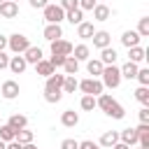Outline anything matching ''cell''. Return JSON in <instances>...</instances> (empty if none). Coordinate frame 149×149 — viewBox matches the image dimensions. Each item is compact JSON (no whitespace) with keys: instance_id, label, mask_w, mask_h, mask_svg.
<instances>
[{"instance_id":"1","label":"cell","mask_w":149,"mask_h":149,"mask_svg":"<svg viewBox=\"0 0 149 149\" xmlns=\"http://www.w3.org/2000/svg\"><path fill=\"white\" fill-rule=\"evenodd\" d=\"M63 79H65V74H58V72L47 77V84H44V100L47 102L56 105L63 98Z\"/></svg>"},{"instance_id":"2","label":"cell","mask_w":149,"mask_h":149,"mask_svg":"<svg viewBox=\"0 0 149 149\" xmlns=\"http://www.w3.org/2000/svg\"><path fill=\"white\" fill-rule=\"evenodd\" d=\"M100 81H102V86L105 88H119V84H121V70L116 68V65H105L102 68V72H100Z\"/></svg>"},{"instance_id":"3","label":"cell","mask_w":149,"mask_h":149,"mask_svg":"<svg viewBox=\"0 0 149 149\" xmlns=\"http://www.w3.org/2000/svg\"><path fill=\"white\" fill-rule=\"evenodd\" d=\"M28 47H30V40L26 35H21V33H14V35L7 37V49L12 54H23Z\"/></svg>"},{"instance_id":"4","label":"cell","mask_w":149,"mask_h":149,"mask_svg":"<svg viewBox=\"0 0 149 149\" xmlns=\"http://www.w3.org/2000/svg\"><path fill=\"white\" fill-rule=\"evenodd\" d=\"M81 93H86V95H100L102 91H105V86H102V81L100 79H95V77H88V79H84V81H79V86H77Z\"/></svg>"},{"instance_id":"5","label":"cell","mask_w":149,"mask_h":149,"mask_svg":"<svg viewBox=\"0 0 149 149\" xmlns=\"http://www.w3.org/2000/svg\"><path fill=\"white\" fill-rule=\"evenodd\" d=\"M42 12H44V21L47 23H61L65 19V9L61 5H47Z\"/></svg>"},{"instance_id":"6","label":"cell","mask_w":149,"mask_h":149,"mask_svg":"<svg viewBox=\"0 0 149 149\" xmlns=\"http://www.w3.org/2000/svg\"><path fill=\"white\" fill-rule=\"evenodd\" d=\"M0 93H2V98H7V100H14V98L21 93V88H19V84H16L14 79H7V81H2V86H0Z\"/></svg>"},{"instance_id":"7","label":"cell","mask_w":149,"mask_h":149,"mask_svg":"<svg viewBox=\"0 0 149 149\" xmlns=\"http://www.w3.org/2000/svg\"><path fill=\"white\" fill-rule=\"evenodd\" d=\"M0 16H5V19H16V16H19V2H14V0L0 2Z\"/></svg>"},{"instance_id":"8","label":"cell","mask_w":149,"mask_h":149,"mask_svg":"<svg viewBox=\"0 0 149 149\" xmlns=\"http://www.w3.org/2000/svg\"><path fill=\"white\" fill-rule=\"evenodd\" d=\"M51 54L70 56V54H72V42H68V40H54V42H51Z\"/></svg>"},{"instance_id":"9","label":"cell","mask_w":149,"mask_h":149,"mask_svg":"<svg viewBox=\"0 0 149 149\" xmlns=\"http://www.w3.org/2000/svg\"><path fill=\"white\" fill-rule=\"evenodd\" d=\"M44 40H49V42H54V40H61L63 37V28H61V23H47V28H44Z\"/></svg>"},{"instance_id":"10","label":"cell","mask_w":149,"mask_h":149,"mask_svg":"<svg viewBox=\"0 0 149 149\" xmlns=\"http://www.w3.org/2000/svg\"><path fill=\"white\" fill-rule=\"evenodd\" d=\"M91 40H93V47H95V49H105V47H109V42H112V37H109L107 30H95Z\"/></svg>"},{"instance_id":"11","label":"cell","mask_w":149,"mask_h":149,"mask_svg":"<svg viewBox=\"0 0 149 149\" xmlns=\"http://www.w3.org/2000/svg\"><path fill=\"white\" fill-rule=\"evenodd\" d=\"M14 74H21L26 68H28V63H26V58H23V54H16V56H12L9 58V65H7Z\"/></svg>"},{"instance_id":"12","label":"cell","mask_w":149,"mask_h":149,"mask_svg":"<svg viewBox=\"0 0 149 149\" xmlns=\"http://www.w3.org/2000/svg\"><path fill=\"white\" fill-rule=\"evenodd\" d=\"M140 35H137V30H126L123 35H121V44L126 47V49H130V47H137L140 44Z\"/></svg>"},{"instance_id":"13","label":"cell","mask_w":149,"mask_h":149,"mask_svg":"<svg viewBox=\"0 0 149 149\" xmlns=\"http://www.w3.org/2000/svg\"><path fill=\"white\" fill-rule=\"evenodd\" d=\"M61 123H63L65 128H74V126L79 123V114H77L74 109H65V112L61 114Z\"/></svg>"},{"instance_id":"14","label":"cell","mask_w":149,"mask_h":149,"mask_svg":"<svg viewBox=\"0 0 149 149\" xmlns=\"http://www.w3.org/2000/svg\"><path fill=\"white\" fill-rule=\"evenodd\" d=\"M93 33H95V28H93L91 21H81V23L77 26V37H81V40H91Z\"/></svg>"},{"instance_id":"15","label":"cell","mask_w":149,"mask_h":149,"mask_svg":"<svg viewBox=\"0 0 149 149\" xmlns=\"http://www.w3.org/2000/svg\"><path fill=\"white\" fill-rule=\"evenodd\" d=\"M23 58H26V63H33V65H35V63L42 61L44 56H42V49H40V47H33V44H30V47L23 51Z\"/></svg>"},{"instance_id":"16","label":"cell","mask_w":149,"mask_h":149,"mask_svg":"<svg viewBox=\"0 0 149 149\" xmlns=\"http://www.w3.org/2000/svg\"><path fill=\"white\" fill-rule=\"evenodd\" d=\"M116 58H119V54H116L112 47L100 49V63H102V65H114V63H116Z\"/></svg>"},{"instance_id":"17","label":"cell","mask_w":149,"mask_h":149,"mask_svg":"<svg viewBox=\"0 0 149 149\" xmlns=\"http://www.w3.org/2000/svg\"><path fill=\"white\" fill-rule=\"evenodd\" d=\"M119 142H123V144H128V147L137 144V133H135V128H123V130L119 133Z\"/></svg>"},{"instance_id":"18","label":"cell","mask_w":149,"mask_h":149,"mask_svg":"<svg viewBox=\"0 0 149 149\" xmlns=\"http://www.w3.org/2000/svg\"><path fill=\"white\" fill-rule=\"evenodd\" d=\"M116 142H119V133H116V130H107V133L100 135V147H105V149L114 147Z\"/></svg>"},{"instance_id":"19","label":"cell","mask_w":149,"mask_h":149,"mask_svg":"<svg viewBox=\"0 0 149 149\" xmlns=\"http://www.w3.org/2000/svg\"><path fill=\"white\" fill-rule=\"evenodd\" d=\"M91 12H93V19H95V21H107V19L112 16V9H109L107 5H95Z\"/></svg>"},{"instance_id":"20","label":"cell","mask_w":149,"mask_h":149,"mask_svg":"<svg viewBox=\"0 0 149 149\" xmlns=\"http://www.w3.org/2000/svg\"><path fill=\"white\" fill-rule=\"evenodd\" d=\"M35 70H37V74H40V77H49V74H54V72H56V68H54L49 61H44V58L35 63Z\"/></svg>"},{"instance_id":"21","label":"cell","mask_w":149,"mask_h":149,"mask_svg":"<svg viewBox=\"0 0 149 149\" xmlns=\"http://www.w3.org/2000/svg\"><path fill=\"white\" fill-rule=\"evenodd\" d=\"M72 58H77V61H88V56H91V49L86 47V44H77V47H72V54H70Z\"/></svg>"},{"instance_id":"22","label":"cell","mask_w":149,"mask_h":149,"mask_svg":"<svg viewBox=\"0 0 149 149\" xmlns=\"http://www.w3.org/2000/svg\"><path fill=\"white\" fill-rule=\"evenodd\" d=\"M119 70H121V77H126V79H135V74H137V70H140V68H137V63L128 61V63H123Z\"/></svg>"},{"instance_id":"23","label":"cell","mask_w":149,"mask_h":149,"mask_svg":"<svg viewBox=\"0 0 149 149\" xmlns=\"http://www.w3.org/2000/svg\"><path fill=\"white\" fill-rule=\"evenodd\" d=\"M65 19H68L72 26H79V23L84 21V12H81L79 7H74V9H68V12H65Z\"/></svg>"},{"instance_id":"24","label":"cell","mask_w":149,"mask_h":149,"mask_svg":"<svg viewBox=\"0 0 149 149\" xmlns=\"http://www.w3.org/2000/svg\"><path fill=\"white\" fill-rule=\"evenodd\" d=\"M144 58H147V51H144L140 44L128 49V61H133V63H140V61H144Z\"/></svg>"},{"instance_id":"25","label":"cell","mask_w":149,"mask_h":149,"mask_svg":"<svg viewBox=\"0 0 149 149\" xmlns=\"http://www.w3.org/2000/svg\"><path fill=\"white\" fill-rule=\"evenodd\" d=\"M102 63H100V58H88L86 61V70H88V74H93V77H100V72H102Z\"/></svg>"},{"instance_id":"26","label":"cell","mask_w":149,"mask_h":149,"mask_svg":"<svg viewBox=\"0 0 149 149\" xmlns=\"http://www.w3.org/2000/svg\"><path fill=\"white\" fill-rule=\"evenodd\" d=\"M105 114H107V116H112V119H123V116H126V109H123V107L114 100V102L105 109Z\"/></svg>"},{"instance_id":"27","label":"cell","mask_w":149,"mask_h":149,"mask_svg":"<svg viewBox=\"0 0 149 149\" xmlns=\"http://www.w3.org/2000/svg\"><path fill=\"white\" fill-rule=\"evenodd\" d=\"M7 123H9L14 130H21V128H26V126H28V119H26L23 114H12Z\"/></svg>"},{"instance_id":"28","label":"cell","mask_w":149,"mask_h":149,"mask_svg":"<svg viewBox=\"0 0 149 149\" xmlns=\"http://www.w3.org/2000/svg\"><path fill=\"white\" fill-rule=\"evenodd\" d=\"M63 70H65V74H77L79 72V61L72 58V56H68L65 63H63Z\"/></svg>"},{"instance_id":"29","label":"cell","mask_w":149,"mask_h":149,"mask_svg":"<svg viewBox=\"0 0 149 149\" xmlns=\"http://www.w3.org/2000/svg\"><path fill=\"white\" fill-rule=\"evenodd\" d=\"M77 86H79V81L74 79V74H65V79H63V93H74Z\"/></svg>"},{"instance_id":"30","label":"cell","mask_w":149,"mask_h":149,"mask_svg":"<svg viewBox=\"0 0 149 149\" xmlns=\"http://www.w3.org/2000/svg\"><path fill=\"white\" fill-rule=\"evenodd\" d=\"M79 107L84 109V112H93L95 109V95H81V100H79Z\"/></svg>"},{"instance_id":"31","label":"cell","mask_w":149,"mask_h":149,"mask_svg":"<svg viewBox=\"0 0 149 149\" xmlns=\"http://www.w3.org/2000/svg\"><path fill=\"white\" fill-rule=\"evenodd\" d=\"M14 140H16V142H21V144H28V142H33V130H28V128H21V130H16Z\"/></svg>"},{"instance_id":"32","label":"cell","mask_w":149,"mask_h":149,"mask_svg":"<svg viewBox=\"0 0 149 149\" xmlns=\"http://www.w3.org/2000/svg\"><path fill=\"white\" fill-rule=\"evenodd\" d=\"M14 135H16V130H14L9 123L0 126V140H2V142H12V140H14Z\"/></svg>"},{"instance_id":"33","label":"cell","mask_w":149,"mask_h":149,"mask_svg":"<svg viewBox=\"0 0 149 149\" xmlns=\"http://www.w3.org/2000/svg\"><path fill=\"white\" fill-rule=\"evenodd\" d=\"M135 98H137L144 107H149V86H140V88L135 91Z\"/></svg>"},{"instance_id":"34","label":"cell","mask_w":149,"mask_h":149,"mask_svg":"<svg viewBox=\"0 0 149 149\" xmlns=\"http://www.w3.org/2000/svg\"><path fill=\"white\" fill-rule=\"evenodd\" d=\"M137 35L140 37H149V16H142L137 23Z\"/></svg>"},{"instance_id":"35","label":"cell","mask_w":149,"mask_h":149,"mask_svg":"<svg viewBox=\"0 0 149 149\" xmlns=\"http://www.w3.org/2000/svg\"><path fill=\"white\" fill-rule=\"evenodd\" d=\"M135 79L140 81V86H149V68H142V70H137Z\"/></svg>"},{"instance_id":"36","label":"cell","mask_w":149,"mask_h":149,"mask_svg":"<svg viewBox=\"0 0 149 149\" xmlns=\"http://www.w3.org/2000/svg\"><path fill=\"white\" fill-rule=\"evenodd\" d=\"M65 58H68V56H58V54H51V58H49V63H51L54 68H63V63H65Z\"/></svg>"},{"instance_id":"37","label":"cell","mask_w":149,"mask_h":149,"mask_svg":"<svg viewBox=\"0 0 149 149\" xmlns=\"http://www.w3.org/2000/svg\"><path fill=\"white\" fill-rule=\"evenodd\" d=\"M95 5H98L95 0H77V7H79L81 12H86V9H93Z\"/></svg>"},{"instance_id":"38","label":"cell","mask_w":149,"mask_h":149,"mask_svg":"<svg viewBox=\"0 0 149 149\" xmlns=\"http://www.w3.org/2000/svg\"><path fill=\"white\" fill-rule=\"evenodd\" d=\"M79 147V142L77 140H72V137H68V140H63L61 142V149H77Z\"/></svg>"},{"instance_id":"39","label":"cell","mask_w":149,"mask_h":149,"mask_svg":"<svg viewBox=\"0 0 149 149\" xmlns=\"http://www.w3.org/2000/svg\"><path fill=\"white\" fill-rule=\"evenodd\" d=\"M28 2H30L33 9H44V7L49 5V0H28Z\"/></svg>"},{"instance_id":"40","label":"cell","mask_w":149,"mask_h":149,"mask_svg":"<svg viewBox=\"0 0 149 149\" xmlns=\"http://www.w3.org/2000/svg\"><path fill=\"white\" fill-rule=\"evenodd\" d=\"M58 5H61L65 12H68V9H74V7H77V0H61Z\"/></svg>"},{"instance_id":"41","label":"cell","mask_w":149,"mask_h":149,"mask_svg":"<svg viewBox=\"0 0 149 149\" xmlns=\"http://www.w3.org/2000/svg\"><path fill=\"white\" fill-rule=\"evenodd\" d=\"M140 123H149V107L140 109Z\"/></svg>"},{"instance_id":"42","label":"cell","mask_w":149,"mask_h":149,"mask_svg":"<svg viewBox=\"0 0 149 149\" xmlns=\"http://www.w3.org/2000/svg\"><path fill=\"white\" fill-rule=\"evenodd\" d=\"M95 147H98L95 142H91V140H84V142H79V147H77V149H95Z\"/></svg>"},{"instance_id":"43","label":"cell","mask_w":149,"mask_h":149,"mask_svg":"<svg viewBox=\"0 0 149 149\" xmlns=\"http://www.w3.org/2000/svg\"><path fill=\"white\" fill-rule=\"evenodd\" d=\"M7 65H9V56H7L5 51H0V70H5Z\"/></svg>"},{"instance_id":"44","label":"cell","mask_w":149,"mask_h":149,"mask_svg":"<svg viewBox=\"0 0 149 149\" xmlns=\"http://www.w3.org/2000/svg\"><path fill=\"white\" fill-rule=\"evenodd\" d=\"M21 147H23V144H21V142H16V140H12V142H7V144H5V149H21Z\"/></svg>"},{"instance_id":"45","label":"cell","mask_w":149,"mask_h":149,"mask_svg":"<svg viewBox=\"0 0 149 149\" xmlns=\"http://www.w3.org/2000/svg\"><path fill=\"white\" fill-rule=\"evenodd\" d=\"M5 49H7V37L0 35V51H5Z\"/></svg>"},{"instance_id":"46","label":"cell","mask_w":149,"mask_h":149,"mask_svg":"<svg viewBox=\"0 0 149 149\" xmlns=\"http://www.w3.org/2000/svg\"><path fill=\"white\" fill-rule=\"evenodd\" d=\"M109 149H130V147H128V144H123V142H116V144H114V147H109Z\"/></svg>"},{"instance_id":"47","label":"cell","mask_w":149,"mask_h":149,"mask_svg":"<svg viewBox=\"0 0 149 149\" xmlns=\"http://www.w3.org/2000/svg\"><path fill=\"white\" fill-rule=\"evenodd\" d=\"M21 149H37V147H35V144H33V142H28V144H23V147H21Z\"/></svg>"},{"instance_id":"48","label":"cell","mask_w":149,"mask_h":149,"mask_svg":"<svg viewBox=\"0 0 149 149\" xmlns=\"http://www.w3.org/2000/svg\"><path fill=\"white\" fill-rule=\"evenodd\" d=\"M5 144H7V142H2V140H0V149H5Z\"/></svg>"},{"instance_id":"49","label":"cell","mask_w":149,"mask_h":149,"mask_svg":"<svg viewBox=\"0 0 149 149\" xmlns=\"http://www.w3.org/2000/svg\"><path fill=\"white\" fill-rule=\"evenodd\" d=\"M140 149H149V147H140Z\"/></svg>"},{"instance_id":"50","label":"cell","mask_w":149,"mask_h":149,"mask_svg":"<svg viewBox=\"0 0 149 149\" xmlns=\"http://www.w3.org/2000/svg\"><path fill=\"white\" fill-rule=\"evenodd\" d=\"M14 2H19V0H14Z\"/></svg>"},{"instance_id":"51","label":"cell","mask_w":149,"mask_h":149,"mask_svg":"<svg viewBox=\"0 0 149 149\" xmlns=\"http://www.w3.org/2000/svg\"><path fill=\"white\" fill-rule=\"evenodd\" d=\"M0 2H5V0H0Z\"/></svg>"},{"instance_id":"52","label":"cell","mask_w":149,"mask_h":149,"mask_svg":"<svg viewBox=\"0 0 149 149\" xmlns=\"http://www.w3.org/2000/svg\"><path fill=\"white\" fill-rule=\"evenodd\" d=\"M95 149H98V147H95Z\"/></svg>"}]
</instances>
